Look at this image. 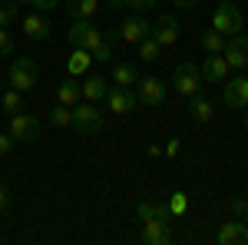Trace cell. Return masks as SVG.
<instances>
[{"instance_id":"1","label":"cell","mask_w":248,"mask_h":245,"mask_svg":"<svg viewBox=\"0 0 248 245\" xmlns=\"http://www.w3.org/2000/svg\"><path fill=\"white\" fill-rule=\"evenodd\" d=\"M212 30H218L225 40L238 37V33L245 30V17H242V10H238L235 0H222V3L215 7V14H212Z\"/></svg>"},{"instance_id":"2","label":"cell","mask_w":248,"mask_h":245,"mask_svg":"<svg viewBox=\"0 0 248 245\" xmlns=\"http://www.w3.org/2000/svg\"><path fill=\"white\" fill-rule=\"evenodd\" d=\"M37 60L33 57H17L10 63V70H7V83L20 90V93H30L33 86H37Z\"/></svg>"},{"instance_id":"3","label":"cell","mask_w":248,"mask_h":245,"mask_svg":"<svg viewBox=\"0 0 248 245\" xmlns=\"http://www.w3.org/2000/svg\"><path fill=\"white\" fill-rule=\"evenodd\" d=\"M73 130L83 132V136H96V132L103 130V113L96 110V103L79 99L77 106H73Z\"/></svg>"},{"instance_id":"4","label":"cell","mask_w":248,"mask_h":245,"mask_svg":"<svg viewBox=\"0 0 248 245\" xmlns=\"http://www.w3.org/2000/svg\"><path fill=\"white\" fill-rule=\"evenodd\" d=\"M70 47H83V50H96L103 43V30H96L93 20H73L70 30H66Z\"/></svg>"},{"instance_id":"5","label":"cell","mask_w":248,"mask_h":245,"mask_svg":"<svg viewBox=\"0 0 248 245\" xmlns=\"http://www.w3.org/2000/svg\"><path fill=\"white\" fill-rule=\"evenodd\" d=\"M172 90L182 96H195L202 90V70L195 63H179L175 73H172Z\"/></svg>"},{"instance_id":"6","label":"cell","mask_w":248,"mask_h":245,"mask_svg":"<svg viewBox=\"0 0 248 245\" xmlns=\"http://www.w3.org/2000/svg\"><path fill=\"white\" fill-rule=\"evenodd\" d=\"M136 96H139L142 106H162L166 96H169V86H166L159 76H139V83H136Z\"/></svg>"},{"instance_id":"7","label":"cell","mask_w":248,"mask_h":245,"mask_svg":"<svg viewBox=\"0 0 248 245\" xmlns=\"http://www.w3.org/2000/svg\"><path fill=\"white\" fill-rule=\"evenodd\" d=\"M10 136H14V143H37V136H40V119L37 116H30V113H14L10 116Z\"/></svg>"},{"instance_id":"8","label":"cell","mask_w":248,"mask_h":245,"mask_svg":"<svg viewBox=\"0 0 248 245\" xmlns=\"http://www.w3.org/2000/svg\"><path fill=\"white\" fill-rule=\"evenodd\" d=\"M222 57H225V63H229V70H238V73H242V70H248V37H245V33L225 40Z\"/></svg>"},{"instance_id":"9","label":"cell","mask_w":248,"mask_h":245,"mask_svg":"<svg viewBox=\"0 0 248 245\" xmlns=\"http://www.w3.org/2000/svg\"><path fill=\"white\" fill-rule=\"evenodd\" d=\"M222 99H225L229 110H245L248 106V76L238 73V76H232V80H225Z\"/></svg>"},{"instance_id":"10","label":"cell","mask_w":248,"mask_h":245,"mask_svg":"<svg viewBox=\"0 0 248 245\" xmlns=\"http://www.w3.org/2000/svg\"><path fill=\"white\" fill-rule=\"evenodd\" d=\"M106 106H109L113 116H126L139 106V96H136L129 86H113V90L106 93Z\"/></svg>"},{"instance_id":"11","label":"cell","mask_w":248,"mask_h":245,"mask_svg":"<svg viewBox=\"0 0 248 245\" xmlns=\"http://www.w3.org/2000/svg\"><path fill=\"white\" fill-rule=\"evenodd\" d=\"M146 245H169L172 242V232H169V219H146L142 222V235H139Z\"/></svg>"},{"instance_id":"12","label":"cell","mask_w":248,"mask_h":245,"mask_svg":"<svg viewBox=\"0 0 248 245\" xmlns=\"http://www.w3.org/2000/svg\"><path fill=\"white\" fill-rule=\"evenodd\" d=\"M119 37L126 40V43H139V40H146V37H153V23L146 17H126L123 20V27H119Z\"/></svg>"},{"instance_id":"13","label":"cell","mask_w":248,"mask_h":245,"mask_svg":"<svg viewBox=\"0 0 248 245\" xmlns=\"http://www.w3.org/2000/svg\"><path fill=\"white\" fill-rule=\"evenodd\" d=\"M153 40H159V47H162V50L172 47V43L179 40V20L172 17V14H162V17L153 23Z\"/></svg>"},{"instance_id":"14","label":"cell","mask_w":248,"mask_h":245,"mask_svg":"<svg viewBox=\"0 0 248 245\" xmlns=\"http://www.w3.org/2000/svg\"><path fill=\"white\" fill-rule=\"evenodd\" d=\"M215 242H218V245H238V242H248V226H245V219L222 222V226H218V232H215Z\"/></svg>"},{"instance_id":"15","label":"cell","mask_w":248,"mask_h":245,"mask_svg":"<svg viewBox=\"0 0 248 245\" xmlns=\"http://www.w3.org/2000/svg\"><path fill=\"white\" fill-rule=\"evenodd\" d=\"M50 33H53V23L46 20V14L37 10V14H27L23 17V37L27 40H46Z\"/></svg>"},{"instance_id":"16","label":"cell","mask_w":248,"mask_h":245,"mask_svg":"<svg viewBox=\"0 0 248 245\" xmlns=\"http://www.w3.org/2000/svg\"><path fill=\"white\" fill-rule=\"evenodd\" d=\"M199 70H202V80H209V83H225L229 80V63H225L222 53H209Z\"/></svg>"},{"instance_id":"17","label":"cell","mask_w":248,"mask_h":245,"mask_svg":"<svg viewBox=\"0 0 248 245\" xmlns=\"http://www.w3.org/2000/svg\"><path fill=\"white\" fill-rule=\"evenodd\" d=\"M79 93H83V99H90V103H99V99H106V93H109V86H106V76H86V80L79 83Z\"/></svg>"},{"instance_id":"18","label":"cell","mask_w":248,"mask_h":245,"mask_svg":"<svg viewBox=\"0 0 248 245\" xmlns=\"http://www.w3.org/2000/svg\"><path fill=\"white\" fill-rule=\"evenodd\" d=\"M189 116L195 119V123H212V116H215L212 99H209V96H202V93L189 96Z\"/></svg>"},{"instance_id":"19","label":"cell","mask_w":248,"mask_h":245,"mask_svg":"<svg viewBox=\"0 0 248 245\" xmlns=\"http://www.w3.org/2000/svg\"><path fill=\"white\" fill-rule=\"evenodd\" d=\"M90 66H93V53H90V50H83V47H73V53H70V60H66V70H70V76L86 73Z\"/></svg>"},{"instance_id":"20","label":"cell","mask_w":248,"mask_h":245,"mask_svg":"<svg viewBox=\"0 0 248 245\" xmlns=\"http://www.w3.org/2000/svg\"><path fill=\"white\" fill-rule=\"evenodd\" d=\"M79 99H83V93H79V83L70 76V80H63L57 86V103H63V106H77Z\"/></svg>"},{"instance_id":"21","label":"cell","mask_w":248,"mask_h":245,"mask_svg":"<svg viewBox=\"0 0 248 245\" xmlns=\"http://www.w3.org/2000/svg\"><path fill=\"white\" fill-rule=\"evenodd\" d=\"M113 83H116V86H129V90H136V83H139V70H136L133 63H116V66H113Z\"/></svg>"},{"instance_id":"22","label":"cell","mask_w":248,"mask_h":245,"mask_svg":"<svg viewBox=\"0 0 248 245\" xmlns=\"http://www.w3.org/2000/svg\"><path fill=\"white\" fill-rule=\"evenodd\" d=\"M99 10V0H66V14L73 20H90Z\"/></svg>"},{"instance_id":"23","label":"cell","mask_w":248,"mask_h":245,"mask_svg":"<svg viewBox=\"0 0 248 245\" xmlns=\"http://www.w3.org/2000/svg\"><path fill=\"white\" fill-rule=\"evenodd\" d=\"M155 215H159V219H169L172 212H169V206H162V202H153V199H146V202H139V206H136V219H139V222H146V219H155Z\"/></svg>"},{"instance_id":"24","label":"cell","mask_w":248,"mask_h":245,"mask_svg":"<svg viewBox=\"0 0 248 245\" xmlns=\"http://www.w3.org/2000/svg\"><path fill=\"white\" fill-rule=\"evenodd\" d=\"M0 110H3L7 116L20 113V110H23V93L14 90V86H10V90H3V93H0Z\"/></svg>"},{"instance_id":"25","label":"cell","mask_w":248,"mask_h":245,"mask_svg":"<svg viewBox=\"0 0 248 245\" xmlns=\"http://www.w3.org/2000/svg\"><path fill=\"white\" fill-rule=\"evenodd\" d=\"M136 47H139V60H142V63H155V60H159V53H162V47H159V40H153V37L139 40Z\"/></svg>"},{"instance_id":"26","label":"cell","mask_w":248,"mask_h":245,"mask_svg":"<svg viewBox=\"0 0 248 245\" xmlns=\"http://www.w3.org/2000/svg\"><path fill=\"white\" fill-rule=\"evenodd\" d=\"M50 123H53L57 130L73 126V110H70V106H63V103H57V106H53V113H50Z\"/></svg>"},{"instance_id":"27","label":"cell","mask_w":248,"mask_h":245,"mask_svg":"<svg viewBox=\"0 0 248 245\" xmlns=\"http://www.w3.org/2000/svg\"><path fill=\"white\" fill-rule=\"evenodd\" d=\"M202 50H205V53H222V50H225V37H222L218 30L202 33Z\"/></svg>"},{"instance_id":"28","label":"cell","mask_w":248,"mask_h":245,"mask_svg":"<svg viewBox=\"0 0 248 245\" xmlns=\"http://www.w3.org/2000/svg\"><path fill=\"white\" fill-rule=\"evenodd\" d=\"M17 20V0H0V27H10Z\"/></svg>"},{"instance_id":"29","label":"cell","mask_w":248,"mask_h":245,"mask_svg":"<svg viewBox=\"0 0 248 245\" xmlns=\"http://www.w3.org/2000/svg\"><path fill=\"white\" fill-rule=\"evenodd\" d=\"M186 209H189L186 192H172V196H169V212H172V215H186Z\"/></svg>"},{"instance_id":"30","label":"cell","mask_w":248,"mask_h":245,"mask_svg":"<svg viewBox=\"0 0 248 245\" xmlns=\"http://www.w3.org/2000/svg\"><path fill=\"white\" fill-rule=\"evenodd\" d=\"M90 53H93V63H106V60H113V43L103 40V43H99L96 50H90Z\"/></svg>"},{"instance_id":"31","label":"cell","mask_w":248,"mask_h":245,"mask_svg":"<svg viewBox=\"0 0 248 245\" xmlns=\"http://www.w3.org/2000/svg\"><path fill=\"white\" fill-rule=\"evenodd\" d=\"M14 53V37L7 33V27H0V60Z\"/></svg>"},{"instance_id":"32","label":"cell","mask_w":248,"mask_h":245,"mask_svg":"<svg viewBox=\"0 0 248 245\" xmlns=\"http://www.w3.org/2000/svg\"><path fill=\"white\" fill-rule=\"evenodd\" d=\"M23 3H27L30 10H40V14H43V10H57L60 7V0H23Z\"/></svg>"},{"instance_id":"33","label":"cell","mask_w":248,"mask_h":245,"mask_svg":"<svg viewBox=\"0 0 248 245\" xmlns=\"http://www.w3.org/2000/svg\"><path fill=\"white\" fill-rule=\"evenodd\" d=\"M245 209H248V199H245V196H235V199H232V212H235L238 219L245 215Z\"/></svg>"},{"instance_id":"34","label":"cell","mask_w":248,"mask_h":245,"mask_svg":"<svg viewBox=\"0 0 248 245\" xmlns=\"http://www.w3.org/2000/svg\"><path fill=\"white\" fill-rule=\"evenodd\" d=\"M14 146H17V143H14V136H10V132H0V156H7Z\"/></svg>"},{"instance_id":"35","label":"cell","mask_w":248,"mask_h":245,"mask_svg":"<svg viewBox=\"0 0 248 245\" xmlns=\"http://www.w3.org/2000/svg\"><path fill=\"white\" fill-rule=\"evenodd\" d=\"M7 209H10V189L0 182V215H7Z\"/></svg>"},{"instance_id":"36","label":"cell","mask_w":248,"mask_h":245,"mask_svg":"<svg viewBox=\"0 0 248 245\" xmlns=\"http://www.w3.org/2000/svg\"><path fill=\"white\" fill-rule=\"evenodd\" d=\"M126 7H133V10H153L155 0H126Z\"/></svg>"},{"instance_id":"37","label":"cell","mask_w":248,"mask_h":245,"mask_svg":"<svg viewBox=\"0 0 248 245\" xmlns=\"http://www.w3.org/2000/svg\"><path fill=\"white\" fill-rule=\"evenodd\" d=\"M179 10H192V7H199V0H172Z\"/></svg>"},{"instance_id":"38","label":"cell","mask_w":248,"mask_h":245,"mask_svg":"<svg viewBox=\"0 0 248 245\" xmlns=\"http://www.w3.org/2000/svg\"><path fill=\"white\" fill-rule=\"evenodd\" d=\"M103 40L106 43H116V40H123V37H119V30H103Z\"/></svg>"},{"instance_id":"39","label":"cell","mask_w":248,"mask_h":245,"mask_svg":"<svg viewBox=\"0 0 248 245\" xmlns=\"http://www.w3.org/2000/svg\"><path fill=\"white\" fill-rule=\"evenodd\" d=\"M166 152H169V156H179V139H169V143H166Z\"/></svg>"},{"instance_id":"40","label":"cell","mask_w":248,"mask_h":245,"mask_svg":"<svg viewBox=\"0 0 248 245\" xmlns=\"http://www.w3.org/2000/svg\"><path fill=\"white\" fill-rule=\"evenodd\" d=\"M109 7H113V10H123V7H126V0H109Z\"/></svg>"},{"instance_id":"41","label":"cell","mask_w":248,"mask_h":245,"mask_svg":"<svg viewBox=\"0 0 248 245\" xmlns=\"http://www.w3.org/2000/svg\"><path fill=\"white\" fill-rule=\"evenodd\" d=\"M242 119H245V130H248V106H245V116H242Z\"/></svg>"},{"instance_id":"42","label":"cell","mask_w":248,"mask_h":245,"mask_svg":"<svg viewBox=\"0 0 248 245\" xmlns=\"http://www.w3.org/2000/svg\"><path fill=\"white\" fill-rule=\"evenodd\" d=\"M242 219H245V226H248V209H245V215H242Z\"/></svg>"}]
</instances>
